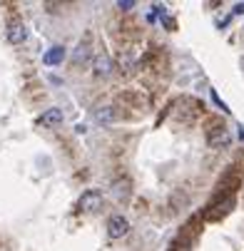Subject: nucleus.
<instances>
[{"label":"nucleus","mask_w":244,"mask_h":251,"mask_svg":"<svg viewBox=\"0 0 244 251\" xmlns=\"http://www.w3.org/2000/svg\"><path fill=\"white\" fill-rule=\"evenodd\" d=\"M229 142H232V134L224 125H212L207 129V145L209 147H215V150H224L229 147Z\"/></svg>","instance_id":"f257e3e1"},{"label":"nucleus","mask_w":244,"mask_h":251,"mask_svg":"<svg viewBox=\"0 0 244 251\" xmlns=\"http://www.w3.org/2000/svg\"><path fill=\"white\" fill-rule=\"evenodd\" d=\"M100 206H102V194H100L97 189L82 192V197H80V201H78V209H80L82 214H95V211H100Z\"/></svg>","instance_id":"f03ea898"},{"label":"nucleus","mask_w":244,"mask_h":251,"mask_svg":"<svg viewBox=\"0 0 244 251\" xmlns=\"http://www.w3.org/2000/svg\"><path fill=\"white\" fill-rule=\"evenodd\" d=\"M232 206H234V197H224L222 201H215L204 211V219H222V217H227V214L232 211Z\"/></svg>","instance_id":"7ed1b4c3"},{"label":"nucleus","mask_w":244,"mask_h":251,"mask_svg":"<svg viewBox=\"0 0 244 251\" xmlns=\"http://www.w3.org/2000/svg\"><path fill=\"white\" fill-rule=\"evenodd\" d=\"M127 231H130V224H127V219L122 217V214H112V217L108 219V236L110 239H122Z\"/></svg>","instance_id":"20e7f679"},{"label":"nucleus","mask_w":244,"mask_h":251,"mask_svg":"<svg viewBox=\"0 0 244 251\" xmlns=\"http://www.w3.org/2000/svg\"><path fill=\"white\" fill-rule=\"evenodd\" d=\"M40 127H60L62 125V110L60 107H50V110H45L38 120Z\"/></svg>","instance_id":"39448f33"},{"label":"nucleus","mask_w":244,"mask_h":251,"mask_svg":"<svg viewBox=\"0 0 244 251\" xmlns=\"http://www.w3.org/2000/svg\"><path fill=\"white\" fill-rule=\"evenodd\" d=\"M112 70H115V65H112V60H110V55H97L95 57V75L97 77H110L112 75Z\"/></svg>","instance_id":"423d86ee"},{"label":"nucleus","mask_w":244,"mask_h":251,"mask_svg":"<svg viewBox=\"0 0 244 251\" xmlns=\"http://www.w3.org/2000/svg\"><path fill=\"white\" fill-rule=\"evenodd\" d=\"M25 38H27L25 25H23L20 20H13V23L8 25V40H10L13 45H20V43H25Z\"/></svg>","instance_id":"0eeeda50"},{"label":"nucleus","mask_w":244,"mask_h":251,"mask_svg":"<svg viewBox=\"0 0 244 251\" xmlns=\"http://www.w3.org/2000/svg\"><path fill=\"white\" fill-rule=\"evenodd\" d=\"M62 57H65V48H62V45H55V48H50V50L45 52L43 62H45V65H60Z\"/></svg>","instance_id":"6e6552de"},{"label":"nucleus","mask_w":244,"mask_h":251,"mask_svg":"<svg viewBox=\"0 0 244 251\" xmlns=\"http://www.w3.org/2000/svg\"><path fill=\"white\" fill-rule=\"evenodd\" d=\"M95 120L102 122V125H110L115 120V107H100V110L95 112Z\"/></svg>","instance_id":"1a4fd4ad"},{"label":"nucleus","mask_w":244,"mask_h":251,"mask_svg":"<svg viewBox=\"0 0 244 251\" xmlns=\"http://www.w3.org/2000/svg\"><path fill=\"white\" fill-rule=\"evenodd\" d=\"M112 194H115V199H127L130 197V182H127V179L112 184Z\"/></svg>","instance_id":"9d476101"},{"label":"nucleus","mask_w":244,"mask_h":251,"mask_svg":"<svg viewBox=\"0 0 244 251\" xmlns=\"http://www.w3.org/2000/svg\"><path fill=\"white\" fill-rule=\"evenodd\" d=\"M87 57H90V45H87V43H80L78 50H75V55H73V62L80 65V62H85Z\"/></svg>","instance_id":"9b49d317"},{"label":"nucleus","mask_w":244,"mask_h":251,"mask_svg":"<svg viewBox=\"0 0 244 251\" xmlns=\"http://www.w3.org/2000/svg\"><path fill=\"white\" fill-rule=\"evenodd\" d=\"M117 8H120V10H132V8H135V3H132V0H125V3H122V0H120Z\"/></svg>","instance_id":"f8f14e48"},{"label":"nucleus","mask_w":244,"mask_h":251,"mask_svg":"<svg viewBox=\"0 0 244 251\" xmlns=\"http://www.w3.org/2000/svg\"><path fill=\"white\" fill-rule=\"evenodd\" d=\"M212 100H215V102H217V104L222 107V110H224V112H229V107H227V104H224V102L219 100V95H217V92H212Z\"/></svg>","instance_id":"ddd939ff"},{"label":"nucleus","mask_w":244,"mask_h":251,"mask_svg":"<svg viewBox=\"0 0 244 251\" xmlns=\"http://www.w3.org/2000/svg\"><path fill=\"white\" fill-rule=\"evenodd\" d=\"M234 13H237V15H244V3H237V5H234Z\"/></svg>","instance_id":"4468645a"}]
</instances>
